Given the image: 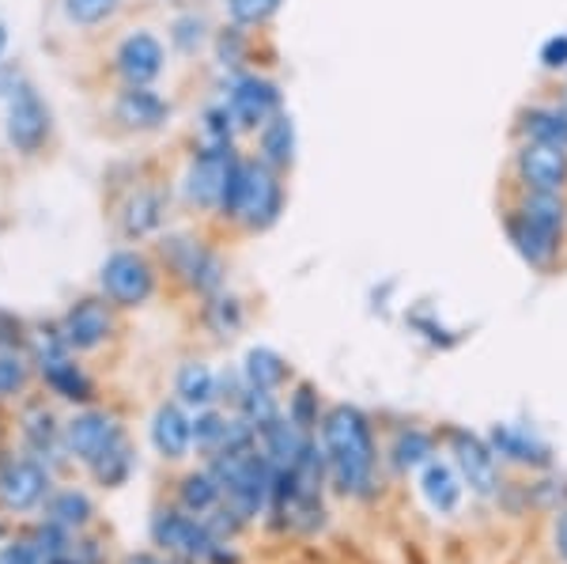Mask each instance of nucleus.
I'll return each instance as SVG.
<instances>
[{
	"label": "nucleus",
	"mask_w": 567,
	"mask_h": 564,
	"mask_svg": "<svg viewBox=\"0 0 567 564\" xmlns=\"http://www.w3.org/2000/svg\"><path fill=\"white\" fill-rule=\"evenodd\" d=\"M322 451L329 481L341 496L371 500L379 493V443L368 413L355 406H333L322 417Z\"/></svg>",
	"instance_id": "f257e3e1"
},
{
	"label": "nucleus",
	"mask_w": 567,
	"mask_h": 564,
	"mask_svg": "<svg viewBox=\"0 0 567 564\" xmlns=\"http://www.w3.org/2000/svg\"><path fill=\"white\" fill-rule=\"evenodd\" d=\"M213 474L224 485V500L243 515L254 520L265 507H272V485H277V466L265 459V451L254 448L213 454Z\"/></svg>",
	"instance_id": "f03ea898"
},
{
	"label": "nucleus",
	"mask_w": 567,
	"mask_h": 564,
	"mask_svg": "<svg viewBox=\"0 0 567 564\" xmlns=\"http://www.w3.org/2000/svg\"><path fill=\"white\" fill-rule=\"evenodd\" d=\"M284 208V186L277 178V171L269 163H243L235 167L231 182H227V194L219 202V213L243 221L246 227L261 232V227L277 224Z\"/></svg>",
	"instance_id": "7ed1b4c3"
},
{
	"label": "nucleus",
	"mask_w": 567,
	"mask_h": 564,
	"mask_svg": "<svg viewBox=\"0 0 567 564\" xmlns=\"http://www.w3.org/2000/svg\"><path fill=\"white\" fill-rule=\"evenodd\" d=\"M446 443H451V459L473 496L492 500L503 493L499 459H496V451L488 448V440H481V435H473L465 429H451L446 432Z\"/></svg>",
	"instance_id": "20e7f679"
},
{
	"label": "nucleus",
	"mask_w": 567,
	"mask_h": 564,
	"mask_svg": "<svg viewBox=\"0 0 567 564\" xmlns=\"http://www.w3.org/2000/svg\"><path fill=\"white\" fill-rule=\"evenodd\" d=\"M239 156H235L231 141H213L205 152H197V160L186 171V202L197 208H219L227 194Z\"/></svg>",
	"instance_id": "39448f33"
},
{
	"label": "nucleus",
	"mask_w": 567,
	"mask_h": 564,
	"mask_svg": "<svg viewBox=\"0 0 567 564\" xmlns=\"http://www.w3.org/2000/svg\"><path fill=\"white\" fill-rule=\"evenodd\" d=\"M99 285L110 304L117 307H141L144 299L155 293V273L148 266V258L136 250H117L103 262V273H99Z\"/></svg>",
	"instance_id": "423d86ee"
},
{
	"label": "nucleus",
	"mask_w": 567,
	"mask_h": 564,
	"mask_svg": "<svg viewBox=\"0 0 567 564\" xmlns=\"http://www.w3.org/2000/svg\"><path fill=\"white\" fill-rule=\"evenodd\" d=\"M152 539H155V545H163L167 553H178V557H186V561L216 557V550H219V542L213 539V531L205 526V520L182 515V512H175V507L155 512Z\"/></svg>",
	"instance_id": "0eeeda50"
},
{
	"label": "nucleus",
	"mask_w": 567,
	"mask_h": 564,
	"mask_svg": "<svg viewBox=\"0 0 567 564\" xmlns=\"http://www.w3.org/2000/svg\"><path fill=\"white\" fill-rule=\"evenodd\" d=\"M8 144L23 156H34V152L45 144L50 136V111L39 99V91L27 88V84H16L8 91Z\"/></svg>",
	"instance_id": "6e6552de"
},
{
	"label": "nucleus",
	"mask_w": 567,
	"mask_h": 564,
	"mask_svg": "<svg viewBox=\"0 0 567 564\" xmlns=\"http://www.w3.org/2000/svg\"><path fill=\"white\" fill-rule=\"evenodd\" d=\"M515 175L529 194H564L567 189V152L548 144L523 141L515 152Z\"/></svg>",
	"instance_id": "1a4fd4ad"
},
{
	"label": "nucleus",
	"mask_w": 567,
	"mask_h": 564,
	"mask_svg": "<svg viewBox=\"0 0 567 564\" xmlns=\"http://www.w3.org/2000/svg\"><path fill=\"white\" fill-rule=\"evenodd\" d=\"M227 111L243 130H261L269 117L280 114V91L261 76H239L227 91Z\"/></svg>",
	"instance_id": "9d476101"
},
{
	"label": "nucleus",
	"mask_w": 567,
	"mask_h": 564,
	"mask_svg": "<svg viewBox=\"0 0 567 564\" xmlns=\"http://www.w3.org/2000/svg\"><path fill=\"white\" fill-rule=\"evenodd\" d=\"M114 61H117V72L125 76V84H130V88H148L152 80L163 72L167 50H163V42L155 39L152 31H133V34H125L122 45H117Z\"/></svg>",
	"instance_id": "9b49d317"
},
{
	"label": "nucleus",
	"mask_w": 567,
	"mask_h": 564,
	"mask_svg": "<svg viewBox=\"0 0 567 564\" xmlns=\"http://www.w3.org/2000/svg\"><path fill=\"white\" fill-rule=\"evenodd\" d=\"M488 448L496 451L499 462H511V466H526V470L553 466V448H548L542 435L518 429V424H496L488 432Z\"/></svg>",
	"instance_id": "f8f14e48"
},
{
	"label": "nucleus",
	"mask_w": 567,
	"mask_h": 564,
	"mask_svg": "<svg viewBox=\"0 0 567 564\" xmlns=\"http://www.w3.org/2000/svg\"><path fill=\"white\" fill-rule=\"evenodd\" d=\"M117 435H122V429H117V421L110 413H80L65 424L69 451L76 454V459H84L87 466L117 440Z\"/></svg>",
	"instance_id": "ddd939ff"
},
{
	"label": "nucleus",
	"mask_w": 567,
	"mask_h": 564,
	"mask_svg": "<svg viewBox=\"0 0 567 564\" xmlns=\"http://www.w3.org/2000/svg\"><path fill=\"white\" fill-rule=\"evenodd\" d=\"M507 235H511V243H515V250L523 254L529 266H537V269L553 266L556 254H560V247H564V235L560 232H548V227L526 221L518 208L511 213V221H507Z\"/></svg>",
	"instance_id": "4468645a"
},
{
	"label": "nucleus",
	"mask_w": 567,
	"mask_h": 564,
	"mask_svg": "<svg viewBox=\"0 0 567 564\" xmlns=\"http://www.w3.org/2000/svg\"><path fill=\"white\" fill-rule=\"evenodd\" d=\"M45 485H50V478H45V470L31 459H16L0 470V500H4L8 507H16V512L39 504L45 496Z\"/></svg>",
	"instance_id": "2eb2a0df"
},
{
	"label": "nucleus",
	"mask_w": 567,
	"mask_h": 564,
	"mask_svg": "<svg viewBox=\"0 0 567 564\" xmlns=\"http://www.w3.org/2000/svg\"><path fill=\"white\" fill-rule=\"evenodd\" d=\"M420 493H424L427 507L439 515H454L465 500V481L458 474L454 462H439L432 459L424 470H420Z\"/></svg>",
	"instance_id": "dca6fc26"
},
{
	"label": "nucleus",
	"mask_w": 567,
	"mask_h": 564,
	"mask_svg": "<svg viewBox=\"0 0 567 564\" xmlns=\"http://www.w3.org/2000/svg\"><path fill=\"white\" fill-rule=\"evenodd\" d=\"M307 443H310V435L284 413H277L272 421H265L258 429V448L265 451V459H269L277 470L296 466V459L303 454Z\"/></svg>",
	"instance_id": "f3484780"
},
{
	"label": "nucleus",
	"mask_w": 567,
	"mask_h": 564,
	"mask_svg": "<svg viewBox=\"0 0 567 564\" xmlns=\"http://www.w3.org/2000/svg\"><path fill=\"white\" fill-rule=\"evenodd\" d=\"M114 117L125 130H159L171 117V106L152 88H125L114 103Z\"/></svg>",
	"instance_id": "a211bd4d"
},
{
	"label": "nucleus",
	"mask_w": 567,
	"mask_h": 564,
	"mask_svg": "<svg viewBox=\"0 0 567 564\" xmlns=\"http://www.w3.org/2000/svg\"><path fill=\"white\" fill-rule=\"evenodd\" d=\"M110 330H114V322L99 299H80L65 315V341L72 349H95L110 338Z\"/></svg>",
	"instance_id": "6ab92c4d"
},
{
	"label": "nucleus",
	"mask_w": 567,
	"mask_h": 564,
	"mask_svg": "<svg viewBox=\"0 0 567 564\" xmlns=\"http://www.w3.org/2000/svg\"><path fill=\"white\" fill-rule=\"evenodd\" d=\"M171 254H175V269L194 288H200V293H213V288L224 285V266H219L216 254H208L205 247H197V243H189V239H175L171 243Z\"/></svg>",
	"instance_id": "aec40b11"
},
{
	"label": "nucleus",
	"mask_w": 567,
	"mask_h": 564,
	"mask_svg": "<svg viewBox=\"0 0 567 564\" xmlns=\"http://www.w3.org/2000/svg\"><path fill=\"white\" fill-rule=\"evenodd\" d=\"M152 443L163 459H182L194 443V421L182 413V406H159L152 421Z\"/></svg>",
	"instance_id": "412c9836"
},
{
	"label": "nucleus",
	"mask_w": 567,
	"mask_h": 564,
	"mask_svg": "<svg viewBox=\"0 0 567 564\" xmlns=\"http://www.w3.org/2000/svg\"><path fill=\"white\" fill-rule=\"evenodd\" d=\"M518 133H523V141L567 152V111H560V106H529L518 117Z\"/></svg>",
	"instance_id": "4be33fe9"
},
{
	"label": "nucleus",
	"mask_w": 567,
	"mask_h": 564,
	"mask_svg": "<svg viewBox=\"0 0 567 564\" xmlns=\"http://www.w3.org/2000/svg\"><path fill=\"white\" fill-rule=\"evenodd\" d=\"M291 160H296V125L280 111L261 125V163H269L272 171H284L291 167Z\"/></svg>",
	"instance_id": "5701e85b"
},
{
	"label": "nucleus",
	"mask_w": 567,
	"mask_h": 564,
	"mask_svg": "<svg viewBox=\"0 0 567 564\" xmlns=\"http://www.w3.org/2000/svg\"><path fill=\"white\" fill-rule=\"evenodd\" d=\"M390 459H393V466H398L401 474H416V470H424L427 462L435 459L432 432H424V429H401L398 440H393V448H390Z\"/></svg>",
	"instance_id": "b1692460"
},
{
	"label": "nucleus",
	"mask_w": 567,
	"mask_h": 564,
	"mask_svg": "<svg viewBox=\"0 0 567 564\" xmlns=\"http://www.w3.org/2000/svg\"><path fill=\"white\" fill-rule=\"evenodd\" d=\"M291 368L280 352L272 349H250L246 352V363H243V379L246 387H258V390H277L288 383Z\"/></svg>",
	"instance_id": "393cba45"
},
{
	"label": "nucleus",
	"mask_w": 567,
	"mask_h": 564,
	"mask_svg": "<svg viewBox=\"0 0 567 564\" xmlns=\"http://www.w3.org/2000/svg\"><path fill=\"white\" fill-rule=\"evenodd\" d=\"M219 504H224V485L216 481L213 470H205V474H189L186 481H182V507H186L189 515L205 520V515H213Z\"/></svg>",
	"instance_id": "a878e982"
},
{
	"label": "nucleus",
	"mask_w": 567,
	"mask_h": 564,
	"mask_svg": "<svg viewBox=\"0 0 567 564\" xmlns=\"http://www.w3.org/2000/svg\"><path fill=\"white\" fill-rule=\"evenodd\" d=\"M42 371H45L50 387L58 390L61 398H72V402H84V398H91V379L65 357V352H58V357H45Z\"/></svg>",
	"instance_id": "bb28decb"
},
{
	"label": "nucleus",
	"mask_w": 567,
	"mask_h": 564,
	"mask_svg": "<svg viewBox=\"0 0 567 564\" xmlns=\"http://www.w3.org/2000/svg\"><path fill=\"white\" fill-rule=\"evenodd\" d=\"M175 387H178L182 402L197 406V409H205L216 398V376H213V368H208V363H182Z\"/></svg>",
	"instance_id": "cd10ccee"
},
{
	"label": "nucleus",
	"mask_w": 567,
	"mask_h": 564,
	"mask_svg": "<svg viewBox=\"0 0 567 564\" xmlns=\"http://www.w3.org/2000/svg\"><path fill=\"white\" fill-rule=\"evenodd\" d=\"M518 213H523L526 221L548 227V232H560L564 235V227H567V202H564V194H529V189H526Z\"/></svg>",
	"instance_id": "c85d7f7f"
},
{
	"label": "nucleus",
	"mask_w": 567,
	"mask_h": 564,
	"mask_svg": "<svg viewBox=\"0 0 567 564\" xmlns=\"http://www.w3.org/2000/svg\"><path fill=\"white\" fill-rule=\"evenodd\" d=\"M91 470H95V478L103 481V485H122L125 478H130V470H133V451H130V443H125V432L117 435L110 448L99 454L95 462H91Z\"/></svg>",
	"instance_id": "c756f323"
},
{
	"label": "nucleus",
	"mask_w": 567,
	"mask_h": 564,
	"mask_svg": "<svg viewBox=\"0 0 567 564\" xmlns=\"http://www.w3.org/2000/svg\"><path fill=\"white\" fill-rule=\"evenodd\" d=\"M163 197L159 194H136L130 208H125V232L130 235H148L163 224Z\"/></svg>",
	"instance_id": "7c9ffc66"
},
{
	"label": "nucleus",
	"mask_w": 567,
	"mask_h": 564,
	"mask_svg": "<svg viewBox=\"0 0 567 564\" xmlns=\"http://www.w3.org/2000/svg\"><path fill=\"white\" fill-rule=\"evenodd\" d=\"M227 432H231V421H227L224 413H213V409H205V413L194 417V443H197L200 451H208V454L224 451Z\"/></svg>",
	"instance_id": "2f4dec72"
},
{
	"label": "nucleus",
	"mask_w": 567,
	"mask_h": 564,
	"mask_svg": "<svg viewBox=\"0 0 567 564\" xmlns=\"http://www.w3.org/2000/svg\"><path fill=\"white\" fill-rule=\"evenodd\" d=\"M239 406H243V417L254 424V429H261L265 421H272V417L280 413L272 390H258V387H246L239 394Z\"/></svg>",
	"instance_id": "473e14b6"
},
{
	"label": "nucleus",
	"mask_w": 567,
	"mask_h": 564,
	"mask_svg": "<svg viewBox=\"0 0 567 564\" xmlns=\"http://www.w3.org/2000/svg\"><path fill=\"white\" fill-rule=\"evenodd\" d=\"M288 417L299 424L303 432H315V429H322V417H318V394H315V387H299L296 394H291V402H288Z\"/></svg>",
	"instance_id": "72a5a7b5"
},
{
	"label": "nucleus",
	"mask_w": 567,
	"mask_h": 564,
	"mask_svg": "<svg viewBox=\"0 0 567 564\" xmlns=\"http://www.w3.org/2000/svg\"><path fill=\"white\" fill-rule=\"evenodd\" d=\"M117 0H65V16L76 27H95L114 16Z\"/></svg>",
	"instance_id": "f704fd0d"
},
{
	"label": "nucleus",
	"mask_w": 567,
	"mask_h": 564,
	"mask_svg": "<svg viewBox=\"0 0 567 564\" xmlns=\"http://www.w3.org/2000/svg\"><path fill=\"white\" fill-rule=\"evenodd\" d=\"M280 8V0H227V12L239 27H258Z\"/></svg>",
	"instance_id": "c9c22d12"
},
{
	"label": "nucleus",
	"mask_w": 567,
	"mask_h": 564,
	"mask_svg": "<svg viewBox=\"0 0 567 564\" xmlns=\"http://www.w3.org/2000/svg\"><path fill=\"white\" fill-rule=\"evenodd\" d=\"M87 515H91L87 496L65 493V496L53 500V523H61V526H80V523H87Z\"/></svg>",
	"instance_id": "e433bc0d"
},
{
	"label": "nucleus",
	"mask_w": 567,
	"mask_h": 564,
	"mask_svg": "<svg viewBox=\"0 0 567 564\" xmlns=\"http://www.w3.org/2000/svg\"><path fill=\"white\" fill-rule=\"evenodd\" d=\"M208 315H213L216 330L224 334V338H227V334H235V330L243 326V307H239V299H231V296H227V299H216L213 311H208Z\"/></svg>",
	"instance_id": "4c0bfd02"
},
{
	"label": "nucleus",
	"mask_w": 567,
	"mask_h": 564,
	"mask_svg": "<svg viewBox=\"0 0 567 564\" xmlns=\"http://www.w3.org/2000/svg\"><path fill=\"white\" fill-rule=\"evenodd\" d=\"M23 376H27V363H23L20 352L0 349V394H8V390L20 387Z\"/></svg>",
	"instance_id": "58836bf2"
},
{
	"label": "nucleus",
	"mask_w": 567,
	"mask_h": 564,
	"mask_svg": "<svg viewBox=\"0 0 567 564\" xmlns=\"http://www.w3.org/2000/svg\"><path fill=\"white\" fill-rule=\"evenodd\" d=\"M200 42H205V20H197V16H186V20L175 23V45H178V50L194 53Z\"/></svg>",
	"instance_id": "ea45409f"
},
{
	"label": "nucleus",
	"mask_w": 567,
	"mask_h": 564,
	"mask_svg": "<svg viewBox=\"0 0 567 564\" xmlns=\"http://www.w3.org/2000/svg\"><path fill=\"white\" fill-rule=\"evenodd\" d=\"M537 61H542L548 72L567 69V34H553V39H545L542 53H537Z\"/></svg>",
	"instance_id": "a19ab883"
},
{
	"label": "nucleus",
	"mask_w": 567,
	"mask_h": 564,
	"mask_svg": "<svg viewBox=\"0 0 567 564\" xmlns=\"http://www.w3.org/2000/svg\"><path fill=\"white\" fill-rule=\"evenodd\" d=\"M553 553L567 564V504L553 512Z\"/></svg>",
	"instance_id": "79ce46f5"
},
{
	"label": "nucleus",
	"mask_w": 567,
	"mask_h": 564,
	"mask_svg": "<svg viewBox=\"0 0 567 564\" xmlns=\"http://www.w3.org/2000/svg\"><path fill=\"white\" fill-rule=\"evenodd\" d=\"M4 50H8V31H4V23H0V58H4Z\"/></svg>",
	"instance_id": "37998d69"
},
{
	"label": "nucleus",
	"mask_w": 567,
	"mask_h": 564,
	"mask_svg": "<svg viewBox=\"0 0 567 564\" xmlns=\"http://www.w3.org/2000/svg\"><path fill=\"white\" fill-rule=\"evenodd\" d=\"M133 564H159V561H152V557H136Z\"/></svg>",
	"instance_id": "c03bdc74"
}]
</instances>
